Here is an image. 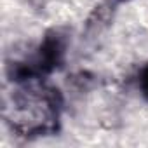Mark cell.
Wrapping results in <instances>:
<instances>
[{"mask_svg":"<svg viewBox=\"0 0 148 148\" xmlns=\"http://www.w3.org/2000/svg\"><path fill=\"white\" fill-rule=\"evenodd\" d=\"M12 96V129L23 136H47L59 129L63 99L56 87L42 80L19 84Z\"/></svg>","mask_w":148,"mask_h":148,"instance_id":"obj_1","label":"cell"},{"mask_svg":"<svg viewBox=\"0 0 148 148\" xmlns=\"http://www.w3.org/2000/svg\"><path fill=\"white\" fill-rule=\"evenodd\" d=\"M66 47H68V35L63 30L52 28L44 35L37 49V54L32 59H28L40 79L51 75L52 71L63 66L66 58Z\"/></svg>","mask_w":148,"mask_h":148,"instance_id":"obj_2","label":"cell"},{"mask_svg":"<svg viewBox=\"0 0 148 148\" xmlns=\"http://www.w3.org/2000/svg\"><path fill=\"white\" fill-rule=\"evenodd\" d=\"M138 86H139V91H141L143 98L148 101V63L139 70V75H138Z\"/></svg>","mask_w":148,"mask_h":148,"instance_id":"obj_3","label":"cell"},{"mask_svg":"<svg viewBox=\"0 0 148 148\" xmlns=\"http://www.w3.org/2000/svg\"><path fill=\"white\" fill-rule=\"evenodd\" d=\"M115 2H117V4H120V2H127V0H115Z\"/></svg>","mask_w":148,"mask_h":148,"instance_id":"obj_4","label":"cell"}]
</instances>
